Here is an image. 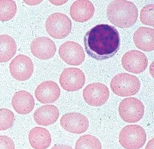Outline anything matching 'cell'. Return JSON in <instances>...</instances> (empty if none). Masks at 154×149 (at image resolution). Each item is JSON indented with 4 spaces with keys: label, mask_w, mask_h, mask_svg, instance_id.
I'll return each instance as SVG.
<instances>
[{
    "label": "cell",
    "mask_w": 154,
    "mask_h": 149,
    "mask_svg": "<svg viewBox=\"0 0 154 149\" xmlns=\"http://www.w3.org/2000/svg\"><path fill=\"white\" fill-rule=\"evenodd\" d=\"M120 35L113 26L107 24L96 25L84 37L85 51L90 57L97 60L111 58L120 48Z\"/></svg>",
    "instance_id": "obj_1"
},
{
    "label": "cell",
    "mask_w": 154,
    "mask_h": 149,
    "mask_svg": "<svg viewBox=\"0 0 154 149\" xmlns=\"http://www.w3.org/2000/svg\"><path fill=\"white\" fill-rule=\"evenodd\" d=\"M106 14L109 21L115 26L125 29L133 26L137 22L138 11L133 2L116 0L110 3Z\"/></svg>",
    "instance_id": "obj_2"
},
{
    "label": "cell",
    "mask_w": 154,
    "mask_h": 149,
    "mask_svg": "<svg viewBox=\"0 0 154 149\" xmlns=\"http://www.w3.org/2000/svg\"><path fill=\"white\" fill-rule=\"evenodd\" d=\"M140 82L131 74L122 73L115 75L111 82V89L115 94L122 97L134 96L140 90Z\"/></svg>",
    "instance_id": "obj_3"
},
{
    "label": "cell",
    "mask_w": 154,
    "mask_h": 149,
    "mask_svg": "<svg viewBox=\"0 0 154 149\" xmlns=\"http://www.w3.org/2000/svg\"><path fill=\"white\" fill-rule=\"evenodd\" d=\"M147 134L139 125H128L121 130L119 135L120 145L125 149H140L145 145Z\"/></svg>",
    "instance_id": "obj_4"
},
{
    "label": "cell",
    "mask_w": 154,
    "mask_h": 149,
    "mask_svg": "<svg viewBox=\"0 0 154 149\" xmlns=\"http://www.w3.org/2000/svg\"><path fill=\"white\" fill-rule=\"evenodd\" d=\"M46 30L55 39H63L70 34L72 22L66 14L56 12L48 17L45 24Z\"/></svg>",
    "instance_id": "obj_5"
},
{
    "label": "cell",
    "mask_w": 154,
    "mask_h": 149,
    "mask_svg": "<svg viewBox=\"0 0 154 149\" xmlns=\"http://www.w3.org/2000/svg\"><path fill=\"white\" fill-rule=\"evenodd\" d=\"M144 113V104L136 98H127L120 102L119 114L125 122L132 123L139 121L142 119Z\"/></svg>",
    "instance_id": "obj_6"
},
{
    "label": "cell",
    "mask_w": 154,
    "mask_h": 149,
    "mask_svg": "<svg viewBox=\"0 0 154 149\" xmlns=\"http://www.w3.org/2000/svg\"><path fill=\"white\" fill-rule=\"evenodd\" d=\"M10 73L14 79L24 81L32 76L34 66L29 57L24 54L16 56L10 63Z\"/></svg>",
    "instance_id": "obj_7"
},
{
    "label": "cell",
    "mask_w": 154,
    "mask_h": 149,
    "mask_svg": "<svg viewBox=\"0 0 154 149\" xmlns=\"http://www.w3.org/2000/svg\"><path fill=\"white\" fill-rule=\"evenodd\" d=\"M108 87L101 83L89 84L83 89L84 101L92 107H100L105 104L109 98Z\"/></svg>",
    "instance_id": "obj_8"
},
{
    "label": "cell",
    "mask_w": 154,
    "mask_h": 149,
    "mask_svg": "<svg viewBox=\"0 0 154 149\" xmlns=\"http://www.w3.org/2000/svg\"><path fill=\"white\" fill-rule=\"evenodd\" d=\"M60 83L63 89L76 92L82 89L85 83V76L78 68H66L60 74Z\"/></svg>",
    "instance_id": "obj_9"
},
{
    "label": "cell",
    "mask_w": 154,
    "mask_h": 149,
    "mask_svg": "<svg viewBox=\"0 0 154 149\" xmlns=\"http://www.w3.org/2000/svg\"><path fill=\"white\" fill-rule=\"evenodd\" d=\"M59 54L61 58L70 65L79 66L85 58V54L82 46L78 43L68 41L60 47Z\"/></svg>",
    "instance_id": "obj_10"
},
{
    "label": "cell",
    "mask_w": 154,
    "mask_h": 149,
    "mask_svg": "<svg viewBox=\"0 0 154 149\" xmlns=\"http://www.w3.org/2000/svg\"><path fill=\"white\" fill-rule=\"evenodd\" d=\"M60 124L67 132L81 134L89 128V120L87 117L79 112H68L61 118Z\"/></svg>",
    "instance_id": "obj_11"
},
{
    "label": "cell",
    "mask_w": 154,
    "mask_h": 149,
    "mask_svg": "<svg viewBox=\"0 0 154 149\" xmlns=\"http://www.w3.org/2000/svg\"><path fill=\"white\" fill-rule=\"evenodd\" d=\"M122 64L125 71L132 73L140 74L147 68L148 60L145 54L133 50L123 56Z\"/></svg>",
    "instance_id": "obj_12"
},
{
    "label": "cell",
    "mask_w": 154,
    "mask_h": 149,
    "mask_svg": "<svg viewBox=\"0 0 154 149\" xmlns=\"http://www.w3.org/2000/svg\"><path fill=\"white\" fill-rule=\"evenodd\" d=\"M30 49L32 54L40 60H48L53 58L57 50L53 41L46 37L34 39L31 43Z\"/></svg>",
    "instance_id": "obj_13"
},
{
    "label": "cell",
    "mask_w": 154,
    "mask_h": 149,
    "mask_svg": "<svg viewBox=\"0 0 154 149\" xmlns=\"http://www.w3.org/2000/svg\"><path fill=\"white\" fill-rule=\"evenodd\" d=\"M61 90L58 84L53 81L42 82L35 90L37 101L42 104L53 103L60 96Z\"/></svg>",
    "instance_id": "obj_14"
},
{
    "label": "cell",
    "mask_w": 154,
    "mask_h": 149,
    "mask_svg": "<svg viewBox=\"0 0 154 149\" xmlns=\"http://www.w3.org/2000/svg\"><path fill=\"white\" fill-rule=\"evenodd\" d=\"M95 7L93 3L88 0H78L74 1L70 9L71 18L74 21L85 22L93 17Z\"/></svg>",
    "instance_id": "obj_15"
},
{
    "label": "cell",
    "mask_w": 154,
    "mask_h": 149,
    "mask_svg": "<svg viewBox=\"0 0 154 149\" xmlns=\"http://www.w3.org/2000/svg\"><path fill=\"white\" fill-rule=\"evenodd\" d=\"M12 105L17 113L27 115L34 109L35 101L32 94L27 91L20 90L14 94L12 99Z\"/></svg>",
    "instance_id": "obj_16"
},
{
    "label": "cell",
    "mask_w": 154,
    "mask_h": 149,
    "mask_svg": "<svg viewBox=\"0 0 154 149\" xmlns=\"http://www.w3.org/2000/svg\"><path fill=\"white\" fill-rule=\"evenodd\" d=\"M134 44L145 52H152L154 50V29L148 27H140L133 35Z\"/></svg>",
    "instance_id": "obj_17"
},
{
    "label": "cell",
    "mask_w": 154,
    "mask_h": 149,
    "mask_svg": "<svg viewBox=\"0 0 154 149\" xmlns=\"http://www.w3.org/2000/svg\"><path fill=\"white\" fill-rule=\"evenodd\" d=\"M60 117V112L55 105H44L35 110L34 118L37 124L48 126L57 121Z\"/></svg>",
    "instance_id": "obj_18"
},
{
    "label": "cell",
    "mask_w": 154,
    "mask_h": 149,
    "mask_svg": "<svg viewBox=\"0 0 154 149\" xmlns=\"http://www.w3.org/2000/svg\"><path fill=\"white\" fill-rule=\"evenodd\" d=\"M28 138L31 146L34 149H47L52 142L49 132L40 127H35L31 130Z\"/></svg>",
    "instance_id": "obj_19"
},
{
    "label": "cell",
    "mask_w": 154,
    "mask_h": 149,
    "mask_svg": "<svg viewBox=\"0 0 154 149\" xmlns=\"http://www.w3.org/2000/svg\"><path fill=\"white\" fill-rule=\"evenodd\" d=\"M17 50L16 42L11 36L0 35V63H7L11 60Z\"/></svg>",
    "instance_id": "obj_20"
},
{
    "label": "cell",
    "mask_w": 154,
    "mask_h": 149,
    "mask_svg": "<svg viewBox=\"0 0 154 149\" xmlns=\"http://www.w3.org/2000/svg\"><path fill=\"white\" fill-rule=\"evenodd\" d=\"M17 6L12 0H0V21H8L17 13Z\"/></svg>",
    "instance_id": "obj_21"
},
{
    "label": "cell",
    "mask_w": 154,
    "mask_h": 149,
    "mask_svg": "<svg viewBox=\"0 0 154 149\" xmlns=\"http://www.w3.org/2000/svg\"><path fill=\"white\" fill-rule=\"evenodd\" d=\"M75 149H102V144L98 138L94 136L83 135L76 141Z\"/></svg>",
    "instance_id": "obj_22"
},
{
    "label": "cell",
    "mask_w": 154,
    "mask_h": 149,
    "mask_svg": "<svg viewBox=\"0 0 154 149\" xmlns=\"http://www.w3.org/2000/svg\"><path fill=\"white\" fill-rule=\"evenodd\" d=\"M14 119L13 112L8 109H0V131H5L12 127Z\"/></svg>",
    "instance_id": "obj_23"
},
{
    "label": "cell",
    "mask_w": 154,
    "mask_h": 149,
    "mask_svg": "<svg viewBox=\"0 0 154 149\" xmlns=\"http://www.w3.org/2000/svg\"><path fill=\"white\" fill-rule=\"evenodd\" d=\"M153 9L154 5L153 4L145 6L142 10H141L140 14V22H142L143 24L153 27Z\"/></svg>",
    "instance_id": "obj_24"
},
{
    "label": "cell",
    "mask_w": 154,
    "mask_h": 149,
    "mask_svg": "<svg viewBox=\"0 0 154 149\" xmlns=\"http://www.w3.org/2000/svg\"><path fill=\"white\" fill-rule=\"evenodd\" d=\"M0 149H15L12 138L6 136H0Z\"/></svg>",
    "instance_id": "obj_25"
},
{
    "label": "cell",
    "mask_w": 154,
    "mask_h": 149,
    "mask_svg": "<svg viewBox=\"0 0 154 149\" xmlns=\"http://www.w3.org/2000/svg\"><path fill=\"white\" fill-rule=\"evenodd\" d=\"M51 149H72L70 146L66 145H55Z\"/></svg>",
    "instance_id": "obj_26"
},
{
    "label": "cell",
    "mask_w": 154,
    "mask_h": 149,
    "mask_svg": "<svg viewBox=\"0 0 154 149\" xmlns=\"http://www.w3.org/2000/svg\"><path fill=\"white\" fill-rule=\"evenodd\" d=\"M153 141H154L153 138H152V139H151L149 141L147 145H146L145 149H153Z\"/></svg>",
    "instance_id": "obj_27"
}]
</instances>
